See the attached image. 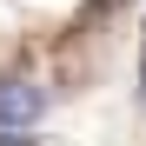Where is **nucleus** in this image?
<instances>
[{
    "label": "nucleus",
    "instance_id": "nucleus-1",
    "mask_svg": "<svg viewBox=\"0 0 146 146\" xmlns=\"http://www.w3.org/2000/svg\"><path fill=\"white\" fill-rule=\"evenodd\" d=\"M46 113V86L40 80H0V133H27Z\"/></svg>",
    "mask_w": 146,
    "mask_h": 146
}]
</instances>
